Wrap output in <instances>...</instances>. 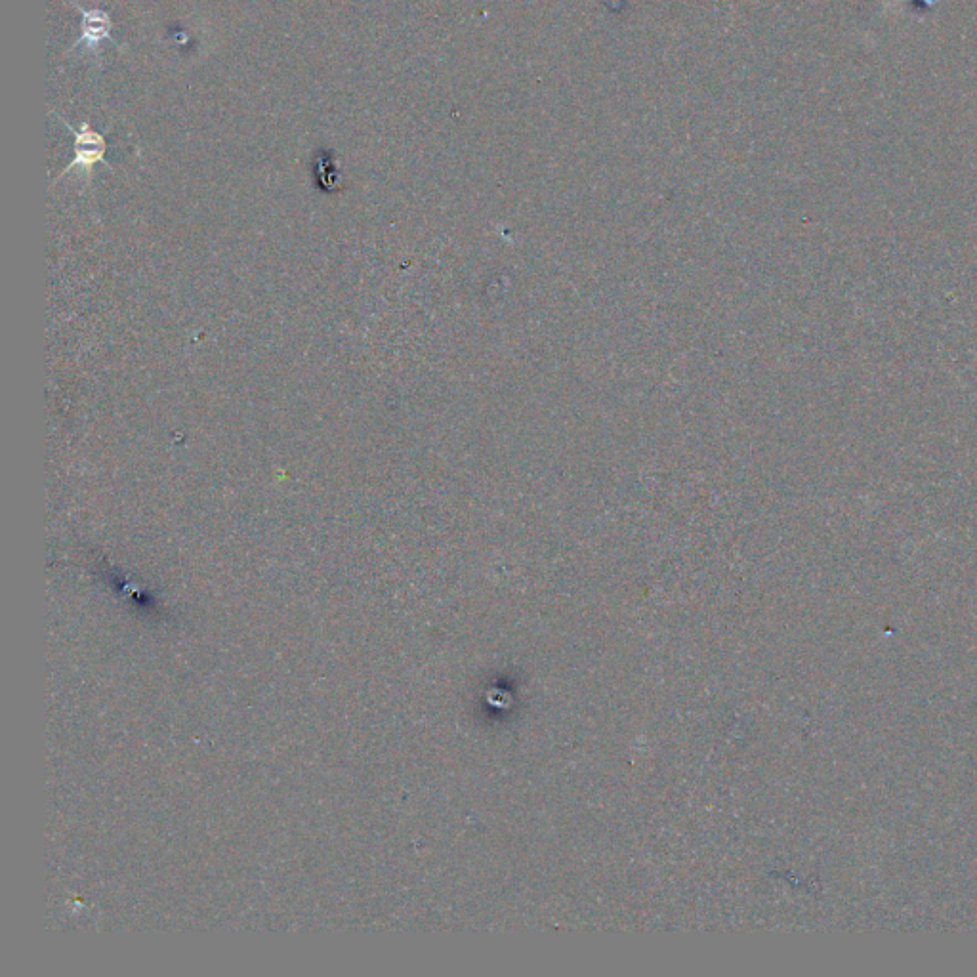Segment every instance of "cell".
Returning a JSON list of instances; mask_svg holds the SVG:
<instances>
[{"label":"cell","instance_id":"obj_1","mask_svg":"<svg viewBox=\"0 0 977 977\" xmlns=\"http://www.w3.org/2000/svg\"><path fill=\"white\" fill-rule=\"evenodd\" d=\"M62 119V117H60ZM63 125L67 126L73 136H75V159L69 167L63 170L62 174H67L75 168H83L88 174L94 165L102 163V165H107V142H105L104 136L100 132H96L92 126L88 123H83L79 128L69 125L67 121H63Z\"/></svg>","mask_w":977,"mask_h":977},{"label":"cell","instance_id":"obj_2","mask_svg":"<svg viewBox=\"0 0 977 977\" xmlns=\"http://www.w3.org/2000/svg\"><path fill=\"white\" fill-rule=\"evenodd\" d=\"M73 6L81 12V37L75 41L71 50L86 44L92 54H98L102 42H113L117 46V42L113 41V37H111L113 23H111V18L107 12L98 10V8L84 10L83 6H79L77 2H73Z\"/></svg>","mask_w":977,"mask_h":977}]
</instances>
